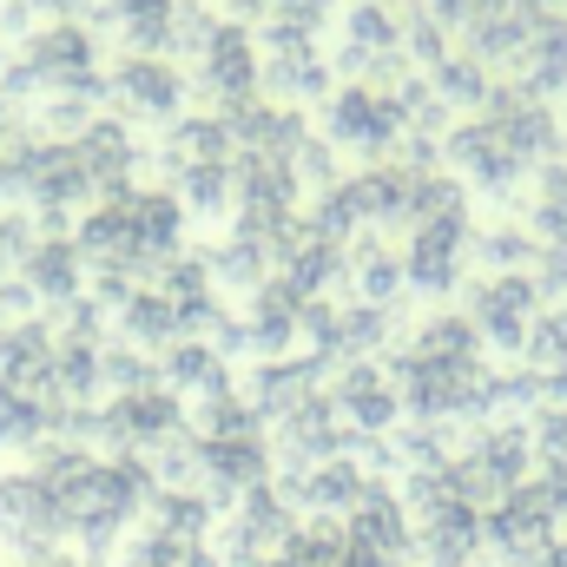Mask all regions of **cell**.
<instances>
[{
	"instance_id": "cell-1",
	"label": "cell",
	"mask_w": 567,
	"mask_h": 567,
	"mask_svg": "<svg viewBox=\"0 0 567 567\" xmlns=\"http://www.w3.org/2000/svg\"><path fill=\"white\" fill-rule=\"evenodd\" d=\"M0 555L20 567H53L66 561V522L53 488L33 468H7L0 475Z\"/></svg>"
},
{
	"instance_id": "cell-2",
	"label": "cell",
	"mask_w": 567,
	"mask_h": 567,
	"mask_svg": "<svg viewBox=\"0 0 567 567\" xmlns=\"http://www.w3.org/2000/svg\"><path fill=\"white\" fill-rule=\"evenodd\" d=\"M343 535L363 548V555H377L383 567H396L410 548H416V522H410V502L390 488V482H370L363 488V502L343 515Z\"/></svg>"
},
{
	"instance_id": "cell-3",
	"label": "cell",
	"mask_w": 567,
	"mask_h": 567,
	"mask_svg": "<svg viewBox=\"0 0 567 567\" xmlns=\"http://www.w3.org/2000/svg\"><path fill=\"white\" fill-rule=\"evenodd\" d=\"M396 416V396L383 377H350L343 383V423H363V429H383Z\"/></svg>"
},
{
	"instance_id": "cell-4",
	"label": "cell",
	"mask_w": 567,
	"mask_h": 567,
	"mask_svg": "<svg viewBox=\"0 0 567 567\" xmlns=\"http://www.w3.org/2000/svg\"><path fill=\"white\" fill-rule=\"evenodd\" d=\"M0 567H7V561H0Z\"/></svg>"
}]
</instances>
